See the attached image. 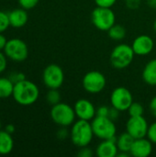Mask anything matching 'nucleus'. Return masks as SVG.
<instances>
[{
	"mask_svg": "<svg viewBox=\"0 0 156 157\" xmlns=\"http://www.w3.org/2000/svg\"><path fill=\"white\" fill-rule=\"evenodd\" d=\"M15 101L22 106H29L34 104L40 96V90L36 84L29 80H23L14 85L12 94Z\"/></svg>",
	"mask_w": 156,
	"mask_h": 157,
	"instance_id": "f257e3e1",
	"label": "nucleus"
},
{
	"mask_svg": "<svg viewBox=\"0 0 156 157\" xmlns=\"http://www.w3.org/2000/svg\"><path fill=\"white\" fill-rule=\"evenodd\" d=\"M92 124L88 121L80 120L75 121L70 130V138L74 145L78 148L88 146L94 137Z\"/></svg>",
	"mask_w": 156,
	"mask_h": 157,
	"instance_id": "f03ea898",
	"label": "nucleus"
},
{
	"mask_svg": "<svg viewBox=\"0 0 156 157\" xmlns=\"http://www.w3.org/2000/svg\"><path fill=\"white\" fill-rule=\"evenodd\" d=\"M134 56L135 53L131 46L125 43L118 44L110 53V64L117 70L125 69L133 62Z\"/></svg>",
	"mask_w": 156,
	"mask_h": 157,
	"instance_id": "7ed1b4c3",
	"label": "nucleus"
},
{
	"mask_svg": "<svg viewBox=\"0 0 156 157\" xmlns=\"http://www.w3.org/2000/svg\"><path fill=\"white\" fill-rule=\"evenodd\" d=\"M94 135L100 140H117V127L115 121L108 117L96 116L92 121Z\"/></svg>",
	"mask_w": 156,
	"mask_h": 157,
	"instance_id": "20e7f679",
	"label": "nucleus"
},
{
	"mask_svg": "<svg viewBox=\"0 0 156 157\" xmlns=\"http://www.w3.org/2000/svg\"><path fill=\"white\" fill-rule=\"evenodd\" d=\"M51 118L57 125L61 127H69L75 121L76 115L74 107L63 102H59L51 107Z\"/></svg>",
	"mask_w": 156,
	"mask_h": 157,
	"instance_id": "39448f33",
	"label": "nucleus"
},
{
	"mask_svg": "<svg viewBox=\"0 0 156 157\" xmlns=\"http://www.w3.org/2000/svg\"><path fill=\"white\" fill-rule=\"evenodd\" d=\"M93 25L99 30L108 31L116 22V16L111 7L97 6L91 14Z\"/></svg>",
	"mask_w": 156,
	"mask_h": 157,
	"instance_id": "423d86ee",
	"label": "nucleus"
},
{
	"mask_svg": "<svg viewBox=\"0 0 156 157\" xmlns=\"http://www.w3.org/2000/svg\"><path fill=\"white\" fill-rule=\"evenodd\" d=\"M106 85V77L99 71H89L82 79V86L89 94H98L102 92L105 89Z\"/></svg>",
	"mask_w": 156,
	"mask_h": 157,
	"instance_id": "0eeeda50",
	"label": "nucleus"
},
{
	"mask_svg": "<svg viewBox=\"0 0 156 157\" xmlns=\"http://www.w3.org/2000/svg\"><path fill=\"white\" fill-rule=\"evenodd\" d=\"M4 51L6 57L17 63L25 61L29 55V48L26 42L17 38L7 40Z\"/></svg>",
	"mask_w": 156,
	"mask_h": 157,
	"instance_id": "6e6552de",
	"label": "nucleus"
},
{
	"mask_svg": "<svg viewBox=\"0 0 156 157\" xmlns=\"http://www.w3.org/2000/svg\"><path fill=\"white\" fill-rule=\"evenodd\" d=\"M42 80L49 89H59L64 81V73L61 66L55 63L49 64L43 71Z\"/></svg>",
	"mask_w": 156,
	"mask_h": 157,
	"instance_id": "1a4fd4ad",
	"label": "nucleus"
},
{
	"mask_svg": "<svg viewBox=\"0 0 156 157\" xmlns=\"http://www.w3.org/2000/svg\"><path fill=\"white\" fill-rule=\"evenodd\" d=\"M132 102L133 97L131 92L124 86L116 87L110 95L111 106L119 109L120 112L128 110Z\"/></svg>",
	"mask_w": 156,
	"mask_h": 157,
	"instance_id": "9d476101",
	"label": "nucleus"
},
{
	"mask_svg": "<svg viewBox=\"0 0 156 157\" xmlns=\"http://www.w3.org/2000/svg\"><path fill=\"white\" fill-rule=\"evenodd\" d=\"M149 125L143 116L130 117L126 123V132L134 139L147 137Z\"/></svg>",
	"mask_w": 156,
	"mask_h": 157,
	"instance_id": "9b49d317",
	"label": "nucleus"
},
{
	"mask_svg": "<svg viewBox=\"0 0 156 157\" xmlns=\"http://www.w3.org/2000/svg\"><path fill=\"white\" fill-rule=\"evenodd\" d=\"M74 112L78 119L91 121L97 116V109L94 104L86 98L78 99L74 106Z\"/></svg>",
	"mask_w": 156,
	"mask_h": 157,
	"instance_id": "f8f14e48",
	"label": "nucleus"
},
{
	"mask_svg": "<svg viewBox=\"0 0 156 157\" xmlns=\"http://www.w3.org/2000/svg\"><path fill=\"white\" fill-rule=\"evenodd\" d=\"M135 55L146 56L152 52L154 47V41L152 37L148 35H140L134 39L131 44Z\"/></svg>",
	"mask_w": 156,
	"mask_h": 157,
	"instance_id": "ddd939ff",
	"label": "nucleus"
},
{
	"mask_svg": "<svg viewBox=\"0 0 156 157\" xmlns=\"http://www.w3.org/2000/svg\"><path fill=\"white\" fill-rule=\"evenodd\" d=\"M153 143L146 137L135 139L130 154L133 157H148L153 152Z\"/></svg>",
	"mask_w": 156,
	"mask_h": 157,
	"instance_id": "4468645a",
	"label": "nucleus"
},
{
	"mask_svg": "<svg viewBox=\"0 0 156 157\" xmlns=\"http://www.w3.org/2000/svg\"><path fill=\"white\" fill-rule=\"evenodd\" d=\"M119 152L116 140H102L96 148V155L98 157H116Z\"/></svg>",
	"mask_w": 156,
	"mask_h": 157,
	"instance_id": "2eb2a0df",
	"label": "nucleus"
},
{
	"mask_svg": "<svg viewBox=\"0 0 156 157\" xmlns=\"http://www.w3.org/2000/svg\"><path fill=\"white\" fill-rule=\"evenodd\" d=\"M8 18L10 26L13 28H22L24 27L29 19L28 13L24 8H16L8 13Z\"/></svg>",
	"mask_w": 156,
	"mask_h": 157,
	"instance_id": "dca6fc26",
	"label": "nucleus"
},
{
	"mask_svg": "<svg viewBox=\"0 0 156 157\" xmlns=\"http://www.w3.org/2000/svg\"><path fill=\"white\" fill-rule=\"evenodd\" d=\"M143 81L151 86H156V59L149 61L143 71Z\"/></svg>",
	"mask_w": 156,
	"mask_h": 157,
	"instance_id": "f3484780",
	"label": "nucleus"
},
{
	"mask_svg": "<svg viewBox=\"0 0 156 157\" xmlns=\"http://www.w3.org/2000/svg\"><path fill=\"white\" fill-rule=\"evenodd\" d=\"M14 147L12 135L6 131L0 130V155H6L10 154Z\"/></svg>",
	"mask_w": 156,
	"mask_h": 157,
	"instance_id": "a211bd4d",
	"label": "nucleus"
},
{
	"mask_svg": "<svg viewBox=\"0 0 156 157\" xmlns=\"http://www.w3.org/2000/svg\"><path fill=\"white\" fill-rule=\"evenodd\" d=\"M134 140L135 139L131 134H129L127 132H125L121 133L120 135H119L117 137V140H116V144L118 146L119 151L120 152L130 153Z\"/></svg>",
	"mask_w": 156,
	"mask_h": 157,
	"instance_id": "6ab92c4d",
	"label": "nucleus"
},
{
	"mask_svg": "<svg viewBox=\"0 0 156 157\" xmlns=\"http://www.w3.org/2000/svg\"><path fill=\"white\" fill-rule=\"evenodd\" d=\"M14 83L8 77H0V98H6L12 96Z\"/></svg>",
	"mask_w": 156,
	"mask_h": 157,
	"instance_id": "aec40b11",
	"label": "nucleus"
},
{
	"mask_svg": "<svg viewBox=\"0 0 156 157\" xmlns=\"http://www.w3.org/2000/svg\"><path fill=\"white\" fill-rule=\"evenodd\" d=\"M127 31L126 29L120 24H114L108 30V37L115 40V41H120L126 37Z\"/></svg>",
	"mask_w": 156,
	"mask_h": 157,
	"instance_id": "412c9836",
	"label": "nucleus"
},
{
	"mask_svg": "<svg viewBox=\"0 0 156 157\" xmlns=\"http://www.w3.org/2000/svg\"><path fill=\"white\" fill-rule=\"evenodd\" d=\"M128 112L130 117H137V116H143L144 114V108L139 102H132V104L128 109Z\"/></svg>",
	"mask_w": 156,
	"mask_h": 157,
	"instance_id": "4be33fe9",
	"label": "nucleus"
},
{
	"mask_svg": "<svg viewBox=\"0 0 156 157\" xmlns=\"http://www.w3.org/2000/svg\"><path fill=\"white\" fill-rule=\"evenodd\" d=\"M46 100L51 106L61 102V94L58 89H50L46 95Z\"/></svg>",
	"mask_w": 156,
	"mask_h": 157,
	"instance_id": "5701e85b",
	"label": "nucleus"
},
{
	"mask_svg": "<svg viewBox=\"0 0 156 157\" xmlns=\"http://www.w3.org/2000/svg\"><path fill=\"white\" fill-rule=\"evenodd\" d=\"M10 26L8 14L0 10V33L4 32Z\"/></svg>",
	"mask_w": 156,
	"mask_h": 157,
	"instance_id": "b1692460",
	"label": "nucleus"
},
{
	"mask_svg": "<svg viewBox=\"0 0 156 157\" xmlns=\"http://www.w3.org/2000/svg\"><path fill=\"white\" fill-rule=\"evenodd\" d=\"M39 1L40 0H18V3L22 8L28 10L35 7L38 5Z\"/></svg>",
	"mask_w": 156,
	"mask_h": 157,
	"instance_id": "393cba45",
	"label": "nucleus"
},
{
	"mask_svg": "<svg viewBox=\"0 0 156 157\" xmlns=\"http://www.w3.org/2000/svg\"><path fill=\"white\" fill-rule=\"evenodd\" d=\"M8 78L15 84L18 83V82H21L23 80L26 79V76L23 73L21 72H12L9 75H8Z\"/></svg>",
	"mask_w": 156,
	"mask_h": 157,
	"instance_id": "a878e982",
	"label": "nucleus"
},
{
	"mask_svg": "<svg viewBox=\"0 0 156 157\" xmlns=\"http://www.w3.org/2000/svg\"><path fill=\"white\" fill-rule=\"evenodd\" d=\"M147 138L154 144H156V121L149 125L148 132H147Z\"/></svg>",
	"mask_w": 156,
	"mask_h": 157,
	"instance_id": "bb28decb",
	"label": "nucleus"
},
{
	"mask_svg": "<svg viewBox=\"0 0 156 157\" xmlns=\"http://www.w3.org/2000/svg\"><path fill=\"white\" fill-rule=\"evenodd\" d=\"M94 155L93 151L91 148H89L88 146H84L81 147L77 153V155L79 157H92Z\"/></svg>",
	"mask_w": 156,
	"mask_h": 157,
	"instance_id": "cd10ccee",
	"label": "nucleus"
},
{
	"mask_svg": "<svg viewBox=\"0 0 156 157\" xmlns=\"http://www.w3.org/2000/svg\"><path fill=\"white\" fill-rule=\"evenodd\" d=\"M97 6H102V7H112L117 0H94Z\"/></svg>",
	"mask_w": 156,
	"mask_h": 157,
	"instance_id": "c85d7f7f",
	"label": "nucleus"
},
{
	"mask_svg": "<svg viewBox=\"0 0 156 157\" xmlns=\"http://www.w3.org/2000/svg\"><path fill=\"white\" fill-rule=\"evenodd\" d=\"M120 111L119 109H117L116 108H114V107L111 106L109 108V111H108V118H109L113 121H116L120 118Z\"/></svg>",
	"mask_w": 156,
	"mask_h": 157,
	"instance_id": "c756f323",
	"label": "nucleus"
},
{
	"mask_svg": "<svg viewBox=\"0 0 156 157\" xmlns=\"http://www.w3.org/2000/svg\"><path fill=\"white\" fill-rule=\"evenodd\" d=\"M57 138L60 140H64L66 139L68 136H70V132L66 129V127H62L60 130H58L57 132Z\"/></svg>",
	"mask_w": 156,
	"mask_h": 157,
	"instance_id": "7c9ffc66",
	"label": "nucleus"
},
{
	"mask_svg": "<svg viewBox=\"0 0 156 157\" xmlns=\"http://www.w3.org/2000/svg\"><path fill=\"white\" fill-rule=\"evenodd\" d=\"M141 2L142 0H125V4L130 9H137L141 6Z\"/></svg>",
	"mask_w": 156,
	"mask_h": 157,
	"instance_id": "2f4dec72",
	"label": "nucleus"
},
{
	"mask_svg": "<svg viewBox=\"0 0 156 157\" xmlns=\"http://www.w3.org/2000/svg\"><path fill=\"white\" fill-rule=\"evenodd\" d=\"M110 107L107 106H100L97 109V116H101V117H108V111H109Z\"/></svg>",
	"mask_w": 156,
	"mask_h": 157,
	"instance_id": "473e14b6",
	"label": "nucleus"
},
{
	"mask_svg": "<svg viewBox=\"0 0 156 157\" xmlns=\"http://www.w3.org/2000/svg\"><path fill=\"white\" fill-rule=\"evenodd\" d=\"M7 65V62H6V55L5 53H3L0 51V74L3 73Z\"/></svg>",
	"mask_w": 156,
	"mask_h": 157,
	"instance_id": "72a5a7b5",
	"label": "nucleus"
},
{
	"mask_svg": "<svg viewBox=\"0 0 156 157\" xmlns=\"http://www.w3.org/2000/svg\"><path fill=\"white\" fill-rule=\"evenodd\" d=\"M149 108H150V111H151L152 115L156 118V96H154V97L152 98V100H151V102H150Z\"/></svg>",
	"mask_w": 156,
	"mask_h": 157,
	"instance_id": "f704fd0d",
	"label": "nucleus"
},
{
	"mask_svg": "<svg viewBox=\"0 0 156 157\" xmlns=\"http://www.w3.org/2000/svg\"><path fill=\"white\" fill-rule=\"evenodd\" d=\"M6 42H7L6 38L2 33H0V51H1V50H4V48H5Z\"/></svg>",
	"mask_w": 156,
	"mask_h": 157,
	"instance_id": "c9c22d12",
	"label": "nucleus"
},
{
	"mask_svg": "<svg viewBox=\"0 0 156 157\" xmlns=\"http://www.w3.org/2000/svg\"><path fill=\"white\" fill-rule=\"evenodd\" d=\"M5 131L7 132L8 133L12 134V133L15 132V126H14L13 124H7V125L6 126V128H5Z\"/></svg>",
	"mask_w": 156,
	"mask_h": 157,
	"instance_id": "e433bc0d",
	"label": "nucleus"
},
{
	"mask_svg": "<svg viewBox=\"0 0 156 157\" xmlns=\"http://www.w3.org/2000/svg\"><path fill=\"white\" fill-rule=\"evenodd\" d=\"M147 4L150 7L156 9V0H147Z\"/></svg>",
	"mask_w": 156,
	"mask_h": 157,
	"instance_id": "4c0bfd02",
	"label": "nucleus"
},
{
	"mask_svg": "<svg viewBox=\"0 0 156 157\" xmlns=\"http://www.w3.org/2000/svg\"><path fill=\"white\" fill-rule=\"evenodd\" d=\"M154 29L155 30L156 32V19L154 20Z\"/></svg>",
	"mask_w": 156,
	"mask_h": 157,
	"instance_id": "58836bf2",
	"label": "nucleus"
},
{
	"mask_svg": "<svg viewBox=\"0 0 156 157\" xmlns=\"http://www.w3.org/2000/svg\"><path fill=\"white\" fill-rule=\"evenodd\" d=\"M1 126H2V124H1V121H0V130H1Z\"/></svg>",
	"mask_w": 156,
	"mask_h": 157,
	"instance_id": "ea45409f",
	"label": "nucleus"
}]
</instances>
